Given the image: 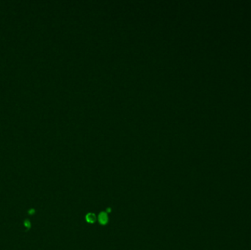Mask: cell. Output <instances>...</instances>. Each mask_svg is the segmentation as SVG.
Returning a JSON list of instances; mask_svg holds the SVG:
<instances>
[{
    "label": "cell",
    "mask_w": 251,
    "mask_h": 250,
    "mask_svg": "<svg viewBox=\"0 0 251 250\" xmlns=\"http://www.w3.org/2000/svg\"><path fill=\"white\" fill-rule=\"evenodd\" d=\"M98 220L101 225H107V222H108V216H107V213H105V212H101V213H100V214L98 215Z\"/></svg>",
    "instance_id": "1"
},
{
    "label": "cell",
    "mask_w": 251,
    "mask_h": 250,
    "mask_svg": "<svg viewBox=\"0 0 251 250\" xmlns=\"http://www.w3.org/2000/svg\"><path fill=\"white\" fill-rule=\"evenodd\" d=\"M85 219H86L87 222H89V223H93V222H95V220H96V216H95L94 213H90L86 215Z\"/></svg>",
    "instance_id": "2"
}]
</instances>
